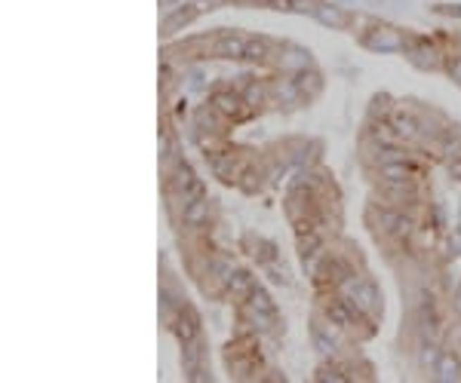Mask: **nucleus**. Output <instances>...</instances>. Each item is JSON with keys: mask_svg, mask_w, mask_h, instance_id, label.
Returning a JSON list of instances; mask_svg holds the SVG:
<instances>
[{"mask_svg": "<svg viewBox=\"0 0 461 383\" xmlns=\"http://www.w3.org/2000/svg\"><path fill=\"white\" fill-rule=\"evenodd\" d=\"M449 74L455 77V80H461V58H452L449 62Z\"/></svg>", "mask_w": 461, "mask_h": 383, "instance_id": "25", "label": "nucleus"}, {"mask_svg": "<svg viewBox=\"0 0 461 383\" xmlns=\"http://www.w3.org/2000/svg\"><path fill=\"white\" fill-rule=\"evenodd\" d=\"M200 10H206V0H200V4H194L191 10H175L166 15V22H163V34H172L175 28H182V25H188Z\"/></svg>", "mask_w": 461, "mask_h": 383, "instance_id": "9", "label": "nucleus"}, {"mask_svg": "<svg viewBox=\"0 0 461 383\" xmlns=\"http://www.w3.org/2000/svg\"><path fill=\"white\" fill-rule=\"evenodd\" d=\"M175 331H179L182 344H191V340H197V316H194V313H182V319L175 322Z\"/></svg>", "mask_w": 461, "mask_h": 383, "instance_id": "14", "label": "nucleus"}, {"mask_svg": "<svg viewBox=\"0 0 461 383\" xmlns=\"http://www.w3.org/2000/svg\"><path fill=\"white\" fill-rule=\"evenodd\" d=\"M348 292H351V304L357 306V313L379 316L381 301H379V292H375L372 283H366V279H360V283H348Z\"/></svg>", "mask_w": 461, "mask_h": 383, "instance_id": "1", "label": "nucleus"}, {"mask_svg": "<svg viewBox=\"0 0 461 383\" xmlns=\"http://www.w3.org/2000/svg\"><path fill=\"white\" fill-rule=\"evenodd\" d=\"M182 362H184V371H188V377H191V380H197V365H200V344H197V340L184 344V356H182Z\"/></svg>", "mask_w": 461, "mask_h": 383, "instance_id": "16", "label": "nucleus"}, {"mask_svg": "<svg viewBox=\"0 0 461 383\" xmlns=\"http://www.w3.org/2000/svg\"><path fill=\"white\" fill-rule=\"evenodd\" d=\"M437 377L440 380H458L461 377V362H458V356L446 350V353H440V362H437Z\"/></svg>", "mask_w": 461, "mask_h": 383, "instance_id": "11", "label": "nucleus"}, {"mask_svg": "<svg viewBox=\"0 0 461 383\" xmlns=\"http://www.w3.org/2000/svg\"><path fill=\"white\" fill-rule=\"evenodd\" d=\"M249 310H258V313H271V316H277L271 297H267V292H262V288H253V294H249Z\"/></svg>", "mask_w": 461, "mask_h": 383, "instance_id": "18", "label": "nucleus"}, {"mask_svg": "<svg viewBox=\"0 0 461 383\" xmlns=\"http://www.w3.org/2000/svg\"><path fill=\"white\" fill-rule=\"evenodd\" d=\"M213 169H215V175H219V178H225V181H237L240 166L234 163V157H215L213 160Z\"/></svg>", "mask_w": 461, "mask_h": 383, "instance_id": "17", "label": "nucleus"}, {"mask_svg": "<svg viewBox=\"0 0 461 383\" xmlns=\"http://www.w3.org/2000/svg\"><path fill=\"white\" fill-rule=\"evenodd\" d=\"M455 310L461 313V292H458V297H455Z\"/></svg>", "mask_w": 461, "mask_h": 383, "instance_id": "28", "label": "nucleus"}, {"mask_svg": "<svg viewBox=\"0 0 461 383\" xmlns=\"http://www.w3.org/2000/svg\"><path fill=\"white\" fill-rule=\"evenodd\" d=\"M317 380H335V383H341V380H348L341 371H335V368H320L317 371Z\"/></svg>", "mask_w": 461, "mask_h": 383, "instance_id": "23", "label": "nucleus"}, {"mask_svg": "<svg viewBox=\"0 0 461 383\" xmlns=\"http://www.w3.org/2000/svg\"><path fill=\"white\" fill-rule=\"evenodd\" d=\"M311 230H314V224H311V221H296V233H298V236L311 233Z\"/></svg>", "mask_w": 461, "mask_h": 383, "instance_id": "24", "label": "nucleus"}, {"mask_svg": "<svg viewBox=\"0 0 461 383\" xmlns=\"http://www.w3.org/2000/svg\"><path fill=\"white\" fill-rule=\"evenodd\" d=\"M375 221H379L381 230H388L393 236H409V230H412V221L397 215V212H391V209H375Z\"/></svg>", "mask_w": 461, "mask_h": 383, "instance_id": "4", "label": "nucleus"}, {"mask_svg": "<svg viewBox=\"0 0 461 383\" xmlns=\"http://www.w3.org/2000/svg\"><path fill=\"white\" fill-rule=\"evenodd\" d=\"M265 56H267V44H265V40H249V46H246V58H258V62H262Z\"/></svg>", "mask_w": 461, "mask_h": 383, "instance_id": "22", "label": "nucleus"}, {"mask_svg": "<svg viewBox=\"0 0 461 383\" xmlns=\"http://www.w3.org/2000/svg\"><path fill=\"white\" fill-rule=\"evenodd\" d=\"M363 44L369 49H375V53H400V49H406L403 34L393 31V28H372L363 37Z\"/></svg>", "mask_w": 461, "mask_h": 383, "instance_id": "2", "label": "nucleus"}, {"mask_svg": "<svg viewBox=\"0 0 461 383\" xmlns=\"http://www.w3.org/2000/svg\"><path fill=\"white\" fill-rule=\"evenodd\" d=\"M301 10H311L317 19H320L323 25H329V28H345L348 25V15L341 13V6H332V4H311V6H301Z\"/></svg>", "mask_w": 461, "mask_h": 383, "instance_id": "6", "label": "nucleus"}, {"mask_svg": "<svg viewBox=\"0 0 461 383\" xmlns=\"http://www.w3.org/2000/svg\"><path fill=\"white\" fill-rule=\"evenodd\" d=\"M449 172H452V178H461V160H455V163L449 166Z\"/></svg>", "mask_w": 461, "mask_h": 383, "instance_id": "27", "label": "nucleus"}, {"mask_svg": "<svg viewBox=\"0 0 461 383\" xmlns=\"http://www.w3.org/2000/svg\"><path fill=\"white\" fill-rule=\"evenodd\" d=\"M213 110H215V108H203V110H200V126H203V129H209V132H219V120H215Z\"/></svg>", "mask_w": 461, "mask_h": 383, "instance_id": "21", "label": "nucleus"}, {"mask_svg": "<svg viewBox=\"0 0 461 383\" xmlns=\"http://www.w3.org/2000/svg\"><path fill=\"white\" fill-rule=\"evenodd\" d=\"M311 337H314V346L320 353H335V337H332V331H326V325H320V322H317V325L311 328Z\"/></svg>", "mask_w": 461, "mask_h": 383, "instance_id": "15", "label": "nucleus"}, {"mask_svg": "<svg viewBox=\"0 0 461 383\" xmlns=\"http://www.w3.org/2000/svg\"><path fill=\"white\" fill-rule=\"evenodd\" d=\"M372 135H375V141H379V144H384V148H391V144L400 138V135H397V129H393V126H384V123H379V126H375V129H372Z\"/></svg>", "mask_w": 461, "mask_h": 383, "instance_id": "19", "label": "nucleus"}, {"mask_svg": "<svg viewBox=\"0 0 461 383\" xmlns=\"http://www.w3.org/2000/svg\"><path fill=\"white\" fill-rule=\"evenodd\" d=\"M393 129H397V135L400 138H406V141H412V138H418V123H415V117L412 114H393Z\"/></svg>", "mask_w": 461, "mask_h": 383, "instance_id": "13", "label": "nucleus"}, {"mask_svg": "<svg viewBox=\"0 0 461 383\" xmlns=\"http://www.w3.org/2000/svg\"><path fill=\"white\" fill-rule=\"evenodd\" d=\"M209 105L219 110V114H225V117H240V114H243V101H240V96H231V92H215Z\"/></svg>", "mask_w": 461, "mask_h": 383, "instance_id": "10", "label": "nucleus"}, {"mask_svg": "<svg viewBox=\"0 0 461 383\" xmlns=\"http://www.w3.org/2000/svg\"><path fill=\"white\" fill-rule=\"evenodd\" d=\"M246 46H249V40L240 37V34H222V37L215 40V56H222V58H246Z\"/></svg>", "mask_w": 461, "mask_h": 383, "instance_id": "5", "label": "nucleus"}, {"mask_svg": "<svg viewBox=\"0 0 461 383\" xmlns=\"http://www.w3.org/2000/svg\"><path fill=\"white\" fill-rule=\"evenodd\" d=\"M182 221H184V227H203L209 221V202L206 200H188L184 202V212H182Z\"/></svg>", "mask_w": 461, "mask_h": 383, "instance_id": "8", "label": "nucleus"}, {"mask_svg": "<svg viewBox=\"0 0 461 383\" xmlns=\"http://www.w3.org/2000/svg\"><path fill=\"white\" fill-rule=\"evenodd\" d=\"M280 67H286V71H301V67H308V56L305 53H286L280 58Z\"/></svg>", "mask_w": 461, "mask_h": 383, "instance_id": "20", "label": "nucleus"}, {"mask_svg": "<svg viewBox=\"0 0 461 383\" xmlns=\"http://www.w3.org/2000/svg\"><path fill=\"white\" fill-rule=\"evenodd\" d=\"M267 4H274V10H292V0H267Z\"/></svg>", "mask_w": 461, "mask_h": 383, "instance_id": "26", "label": "nucleus"}, {"mask_svg": "<svg viewBox=\"0 0 461 383\" xmlns=\"http://www.w3.org/2000/svg\"><path fill=\"white\" fill-rule=\"evenodd\" d=\"M175 4V0H160V6H172Z\"/></svg>", "mask_w": 461, "mask_h": 383, "instance_id": "29", "label": "nucleus"}, {"mask_svg": "<svg viewBox=\"0 0 461 383\" xmlns=\"http://www.w3.org/2000/svg\"><path fill=\"white\" fill-rule=\"evenodd\" d=\"M379 172L388 184H409L412 178H418V172L406 163V160H381Z\"/></svg>", "mask_w": 461, "mask_h": 383, "instance_id": "3", "label": "nucleus"}, {"mask_svg": "<svg viewBox=\"0 0 461 383\" xmlns=\"http://www.w3.org/2000/svg\"><path fill=\"white\" fill-rule=\"evenodd\" d=\"M354 310L357 306L351 301H329L326 304V316H329V322L335 328H351L354 325Z\"/></svg>", "mask_w": 461, "mask_h": 383, "instance_id": "7", "label": "nucleus"}, {"mask_svg": "<svg viewBox=\"0 0 461 383\" xmlns=\"http://www.w3.org/2000/svg\"><path fill=\"white\" fill-rule=\"evenodd\" d=\"M228 285L237 297H249L253 294V288H255V279H253V273H246V270H237V273L228 276Z\"/></svg>", "mask_w": 461, "mask_h": 383, "instance_id": "12", "label": "nucleus"}]
</instances>
